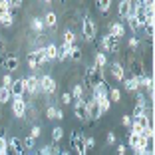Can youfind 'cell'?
<instances>
[{"label":"cell","instance_id":"42","mask_svg":"<svg viewBox=\"0 0 155 155\" xmlns=\"http://www.w3.org/2000/svg\"><path fill=\"white\" fill-rule=\"evenodd\" d=\"M84 145H86V151L91 149V147L96 145V139H94V137H84Z\"/></svg>","mask_w":155,"mask_h":155},{"label":"cell","instance_id":"2","mask_svg":"<svg viewBox=\"0 0 155 155\" xmlns=\"http://www.w3.org/2000/svg\"><path fill=\"white\" fill-rule=\"evenodd\" d=\"M84 80H86V86L91 90L96 84H100L101 80H104V72H101V70H97V68H94V66H87Z\"/></svg>","mask_w":155,"mask_h":155},{"label":"cell","instance_id":"10","mask_svg":"<svg viewBox=\"0 0 155 155\" xmlns=\"http://www.w3.org/2000/svg\"><path fill=\"white\" fill-rule=\"evenodd\" d=\"M8 153L10 155H24V147H22V139L20 137H10L8 139Z\"/></svg>","mask_w":155,"mask_h":155},{"label":"cell","instance_id":"20","mask_svg":"<svg viewBox=\"0 0 155 155\" xmlns=\"http://www.w3.org/2000/svg\"><path fill=\"white\" fill-rule=\"evenodd\" d=\"M123 90H125V91H129V94H133V91H137V90H139V86H137V82H135V78H125V80H123Z\"/></svg>","mask_w":155,"mask_h":155},{"label":"cell","instance_id":"3","mask_svg":"<svg viewBox=\"0 0 155 155\" xmlns=\"http://www.w3.org/2000/svg\"><path fill=\"white\" fill-rule=\"evenodd\" d=\"M38 82H40L42 94H46V96H52V94L56 91V87H58L56 80L50 76V74H44V76H40V78H38Z\"/></svg>","mask_w":155,"mask_h":155},{"label":"cell","instance_id":"25","mask_svg":"<svg viewBox=\"0 0 155 155\" xmlns=\"http://www.w3.org/2000/svg\"><path fill=\"white\" fill-rule=\"evenodd\" d=\"M70 50H72L70 46H64V44H62L58 48V58H56V60H58V62H66V60H68V56H70Z\"/></svg>","mask_w":155,"mask_h":155},{"label":"cell","instance_id":"53","mask_svg":"<svg viewBox=\"0 0 155 155\" xmlns=\"http://www.w3.org/2000/svg\"><path fill=\"white\" fill-rule=\"evenodd\" d=\"M0 155H8V153H0Z\"/></svg>","mask_w":155,"mask_h":155},{"label":"cell","instance_id":"41","mask_svg":"<svg viewBox=\"0 0 155 155\" xmlns=\"http://www.w3.org/2000/svg\"><path fill=\"white\" fill-rule=\"evenodd\" d=\"M62 104H66V105L74 104V100H72V94H70V91H64V94H62Z\"/></svg>","mask_w":155,"mask_h":155},{"label":"cell","instance_id":"32","mask_svg":"<svg viewBox=\"0 0 155 155\" xmlns=\"http://www.w3.org/2000/svg\"><path fill=\"white\" fill-rule=\"evenodd\" d=\"M0 26H2V28H12V26H14V12L6 14L4 18L0 20Z\"/></svg>","mask_w":155,"mask_h":155},{"label":"cell","instance_id":"16","mask_svg":"<svg viewBox=\"0 0 155 155\" xmlns=\"http://www.w3.org/2000/svg\"><path fill=\"white\" fill-rule=\"evenodd\" d=\"M30 54L34 56V60L38 62V68L40 66H44V64H48V58H46V48L42 46V48H36V50H32Z\"/></svg>","mask_w":155,"mask_h":155},{"label":"cell","instance_id":"39","mask_svg":"<svg viewBox=\"0 0 155 155\" xmlns=\"http://www.w3.org/2000/svg\"><path fill=\"white\" fill-rule=\"evenodd\" d=\"M28 68L32 70V72H36V70H38V62L34 60V56H32V54H28Z\"/></svg>","mask_w":155,"mask_h":155},{"label":"cell","instance_id":"5","mask_svg":"<svg viewBox=\"0 0 155 155\" xmlns=\"http://www.w3.org/2000/svg\"><path fill=\"white\" fill-rule=\"evenodd\" d=\"M10 105H12V114L16 115V117L26 119V100H24V97H12Z\"/></svg>","mask_w":155,"mask_h":155},{"label":"cell","instance_id":"46","mask_svg":"<svg viewBox=\"0 0 155 155\" xmlns=\"http://www.w3.org/2000/svg\"><path fill=\"white\" fill-rule=\"evenodd\" d=\"M16 8H22V2L20 0H12L10 2V10H16Z\"/></svg>","mask_w":155,"mask_h":155},{"label":"cell","instance_id":"4","mask_svg":"<svg viewBox=\"0 0 155 155\" xmlns=\"http://www.w3.org/2000/svg\"><path fill=\"white\" fill-rule=\"evenodd\" d=\"M84 133L82 131H72V135H70V141H72V149L76 151L78 155H86V145H84Z\"/></svg>","mask_w":155,"mask_h":155},{"label":"cell","instance_id":"12","mask_svg":"<svg viewBox=\"0 0 155 155\" xmlns=\"http://www.w3.org/2000/svg\"><path fill=\"white\" fill-rule=\"evenodd\" d=\"M6 68V74H12V72H16L18 70V66H20V58L18 56H6L4 58V64H2Z\"/></svg>","mask_w":155,"mask_h":155},{"label":"cell","instance_id":"50","mask_svg":"<svg viewBox=\"0 0 155 155\" xmlns=\"http://www.w3.org/2000/svg\"><path fill=\"white\" fill-rule=\"evenodd\" d=\"M0 52H2V38H0Z\"/></svg>","mask_w":155,"mask_h":155},{"label":"cell","instance_id":"22","mask_svg":"<svg viewBox=\"0 0 155 155\" xmlns=\"http://www.w3.org/2000/svg\"><path fill=\"white\" fill-rule=\"evenodd\" d=\"M107 100H110L111 104H119V101H121V90H119V87H110V90H107Z\"/></svg>","mask_w":155,"mask_h":155},{"label":"cell","instance_id":"14","mask_svg":"<svg viewBox=\"0 0 155 155\" xmlns=\"http://www.w3.org/2000/svg\"><path fill=\"white\" fill-rule=\"evenodd\" d=\"M129 10H131V0H121L117 4V16L119 20H127L129 18Z\"/></svg>","mask_w":155,"mask_h":155},{"label":"cell","instance_id":"30","mask_svg":"<svg viewBox=\"0 0 155 155\" xmlns=\"http://www.w3.org/2000/svg\"><path fill=\"white\" fill-rule=\"evenodd\" d=\"M145 114H149V110H147V105L135 104V107H133V115H131V117L135 119V117H141V115H145Z\"/></svg>","mask_w":155,"mask_h":155},{"label":"cell","instance_id":"24","mask_svg":"<svg viewBox=\"0 0 155 155\" xmlns=\"http://www.w3.org/2000/svg\"><path fill=\"white\" fill-rule=\"evenodd\" d=\"M64 46H70V48H72V46H76V32H74V30H64Z\"/></svg>","mask_w":155,"mask_h":155},{"label":"cell","instance_id":"47","mask_svg":"<svg viewBox=\"0 0 155 155\" xmlns=\"http://www.w3.org/2000/svg\"><path fill=\"white\" fill-rule=\"evenodd\" d=\"M127 153V147L125 145H117V155H125Z\"/></svg>","mask_w":155,"mask_h":155},{"label":"cell","instance_id":"21","mask_svg":"<svg viewBox=\"0 0 155 155\" xmlns=\"http://www.w3.org/2000/svg\"><path fill=\"white\" fill-rule=\"evenodd\" d=\"M46 48V58H48V62H54L56 58H58V46L54 44V42H50L48 46H44Z\"/></svg>","mask_w":155,"mask_h":155},{"label":"cell","instance_id":"38","mask_svg":"<svg viewBox=\"0 0 155 155\" xmlns=\"http://www.w3.org/2000/svg\"><path fill=\"white\" fill-rule=\"evenodd\" d=\"M40 135H42V127H40V125H32V129H30V137L38 139Z\"/></svg>","mask_w":155,"mask_h":155},{"label":"cell","instance_id":"33","mask_svg":"<svg viewBox=\"0 0 155 155\" xmlns=\"http://www.w3.org/2000/svg\"><path fill=\"white\" fill-rule=\"evenodd\" d=\"M0 153H8V139L4 135V129H0Z\"/></svg>","mask_w":155,"mask_h":155},{"label":"cell","instance_id":"13","mask_svg":"<svg viewBox=\"0 0 155 155\" xmlns=\"http://www.w3.org/2000/svg\"><path fill=\"white\" fill-rule=\"evenodd\" d=\"M74 115L80 121H87V111H86V101H74Z\"/></svg>","mask_w":155,"mask_h":155},{"label":"cell","instance_id":"37","mask_svg":"<svg viewBox=\"0 0 155 155\" xmlns=\"http://www.w3.org/2000/svg\"><path fill=\"white\" fill-rule=\"evenodd\" d=\"M12 82H14L12 74H4V76H2V87H10V86H12Z\"/></svg>","mask_w":155,"mask_h":155},{"label":"cell","instance_id":"17","mask_svg":"<svg viewBox=\"0 0 155 155\" xmlns=\"http://www.w3.org/2000/svg\"><path fill=\"white\" fill-rule=\"evenodd\" d=\"M42 20H44V28H52V30H54V28L58 26V14L52 12V10H50V12H46V16Z\"/></svg>","mask_w":155,"mask_h":155},{"label":"cell","instance_id":"31","mask_svg":"<svg viewBox=\"0 0 155 155\" xmlns=\"http://www.w3.org/2000/svg\"><path fill=\"white\" fill-rule=\"evenodd\" d=\"M62 137H64V127H60V125H56V127L52 129V143H58V141H62Z\"/></svg>","mask_w":155,"mask_h":155},{"label":"cell","instance_id":"54","mask_svg":"<svg viewBox=\"0 0 155 155\" xmlns=\"http://www.w3.org/2000/svg\"><path fill=\"white\" fill-rule=\"evenodd\" d=\"M30 155H34V153H30Z\"/></svg>","mask_w":155,"mask_h":155},{"label":"cell","instance_id":"26","mask_svg":"<svg viewBox=\"0 0 155 155\" xmlns=\"http://www.w3.org/2000/svg\"><path fill=\"white\" fill-rule=\"evenodd\" d=\"M139 139H141V135H139V133H131V131H129V135H127V145H129V149H137Z\"/></svg>","mask_w":155,"mask_h":155},{"label":"cell","instance_id":"36","mask_svg":"<svg viewBox=\"0 0 155 155\" xmlns=\"http://www.w3.org/2000/svg\"><path fill=\"white\" fill-rule=\"evenodd\" d=\"M97 104H100V110H101V114H105V111H110V107H111V101L107 100V97H104V100H100Z\"/></svg>","mask_w":155,"mask_h":155},{"label":"cell","instance_id":"51","mask_svg":"<svg viewBox=\"0 0 155 155\" xmlns=\"http://www.w3.org/2000/svg\"><path fill=\"white\" fill-rule=\"evenodd\" d=\"M145 155H153V151H147V153H145Z\"/></svg>","mask_w":155,"mask_h":155},{"label":"cell","instance_id":"35","mask_svg":"<svg viewBox=\"0 0 155 155\" xmlns=\"http://www.w3.org/2000/svg\"><path fill=\"white\" fill-rule=\"evenodd\" d=\"M34 145H36V139H34V137L26 135V137L22 139V147H24V151H26V149H32Z\"/></svg>","mask_w":155,"mask_h":155},{"label":"cell","instance_id":"43","mask_svg":"<svg viewBox=\"0 0 155 155\" xmlns=\"http://www.w3.org/2000/svg\"><path fill=\"white\" fill-rule=\"evenodd\" d=\"M121 123L125 125V127H131V123H133V117H131L129 114H125V115L121 117Z\"/></svg>","mask_w":155,"mask_h":155},{"label":"cell","instance_id":"8","mask_svg":"<svg viewBox=\"0 0 155 155\" xmlns=\"http://www.w3.org/2000/svg\"><path fill=\"white\" fill-rule=\"evenodd\" d=\"M86 111H87V119H100L101 117V110H100V104L96 100H86Z\"/></svg>","mask_w":155,"mask_h":155},{"label":"cell","instance_id":"27","mask_svg":"<svg viewBox=\"0 0 155 155\" xmlns=\"http://www.w3.org/2000/svg\"><path fill=\"white\" fill-rule=\"evenodd\" d=\"M10 101H12L10 87H2V86H0V104H10Z\"/></svg>","mask_w":155,"mask_h":155},{"label":"cell","instance_id":"9","mask_svg":"<svg viewBox=\"0 0 155 155\" xmlns=\"http://www.w3.org/2000/svg\"><path fill=\"white\" fill-rule=\"evenodd\" d=\"M10 94H12V97H24V94H26V80L24 78L14 80L12 86H10Z\"/></svg>","mask_w":155,"mask_h":155},{"label":"cell","instance_id":"29","mask_svg":"<svg viewBox=\"0 0 155 155\" xmlns=\"http://www.w3.org/2000/svg\"><path fill=\"white\" fill-rule=\"evenodd\" d=\"M30 26H32V30H34V32H38V34H42V32H44V20H42V18H38V16H36V18H32Z\"/></svg>","mask_w":155,"mask_h":155},{"label":"cell","instance_id":"7","mask_svg":"<svg viewBox=\"0 0 155 155\" xmlns=\"http://www.w3.org/2000/svg\"><path fill=\"white\" fill-rule=\"evenodd\" d=\"M24 80H26V94H30V96L42 94V90H40V82H38V76H36V74H30V76L24 78Z\"/></svg>","mask_w":155,"mask_h":155},{"label":"cell","instance_id":"45","mask_svg":"<svg viewBox=\"0 0 155 155\" xmlns=\"http://www.w3.org/2000/svg\"><path fill=\"white\" fill-rule=\"evenodd\" d=\"M129 48H133V50H137V48H139V38H137V36H131V38H129Z\"/></svg>","mask_w":155,"mask_h":155},{"label":"cell","instance_id":"28","mask_svg":"<svg viewBox=\"0 0 155 155\" xmlns=\"http://www.w3.org/2000/svg\"><path fill=\"white\" fill-rule=\"evenodd\" d=\"M127 26H129V30H131L133 34H137L139 30H141V24H139V20H137L135 16H129L127 18Z\"/></svg>","mask_w":155,"mask_h":155},{"label":"cell","instance_id":"19","mask_svg":"<svg viewBox=\"0 0 155 155\" xmlns=\"http://www.w3.org/2000/svg\"><path fill=\"white\" fill-rule=\"evenodd\" d=\"M91 66L104 72V68L107 66V56H105L104 52H97V54H96V58H94V64H91Z\"/></svg>","mask_w":155,"mask_h":155},{"label":"cell","instance_id":"55","mask_svg":"<svg viewBox=\"0 0 155 155\" xmlns=\"http://www.w3.org/2000/svg\"><path fill=\"white\" fill-rule=\"evenodd\" d=\"M8 155H10V153H8Z\"/></svg>","mask_w":155,"mask_h":155},{"label":"cell","instance_id":"34","mask_svg":"<svg viewBox=\"0 0 155 155\" xmlns=\"http://www.w3.org/2000/svg\"><path fill=\"white\" fill-rule=\"evenodd\" d=\"M96 6H97V10H100L101 14H107V12H110V8H111V0H104V2H96Z\"/></svg>","mask_w":155,"mask_h":155},{"label":"cell","instance_id":"23","mask_svg":"<svg viewBox=\"0 0 155 155\" xmlns=\"http://www.w3.org/2000/svg\"><path fill=\"white\" fill-rule=\"evenodd\" d=\"M72 100L74 101H86V96H84V86H74V90H72Z\"/></svg>","mask_w":155,"mask_h":155},{"label":"cell","instance_id":"1","mask_svg":"<svg viewBox=\"0 0 155 155\" xmlns=\"http://www.w3.org/2000/svg\"><path fill=\"white\" fill-rule=\"evenodd\" d=\"M82 34H84V40L86 42H96L97 28H96V22H94L91 16H86L82 20Z\"/></svg>","mask_w":155,"mask_h":155},{"label":"cell","instance_id":"40","mask_svg":"<svg viewBox=\"0 0 155 155\" xmlns=\"http://www.w3.org/2000/svg\"><path fill=\"white\" fill-rule=\"evenodd\" d=\"M56 110H58V107L48 105V110H46V117H48V119H56Z\"/></svg>","mask_w":155,"mask_h":155},{"label":"cell","instance_id":"49","mask_svg":"<svg viewBox=\"0 0 155 155\" xmlns=\"http://www.w3.org/2000/svg\"><path fill=\"white\" fill-rule=\"evenodd\" d=\"M60 155H72V153H70L68 149H62V151H60Z\"/></svg>","mask_w":155,"mask_h":155},{"label":"cell","instance_id":"11","mask_svg":"<svg viewBox=\"0 0 155 155\" xmlns=\"http://www.w3.org/2000/svg\"><path fill=\"white\" fill-rule=\"evenodd\" d=\"M110 70H111V76H114L115 82H123L125 80V68H123V64H119L117 60H114L110 64Z\"/></svg>","mask_w":155,"mask_h":155},{"label":"cell","instance_id":"52","mask_svg":"<svg viewBox=\"0 0 155 155\" xmlns=\"http://www.w3.org/2000/svg\"><path fill=\"white\" fill-rule=\"evenodd\" d=\"M0 119H2V111H0Z\"/></svg>","mask_w":155,"mask_h":155},{"label":"cell","instance_id":"6","mask_svg":"<svg viewBox=\"0 0 155 155\" xmlns=\"http://www.w3.org/2000/svg\"><path fill=\"white\" fill-rule=\"evenodd\" d=\"M107 90H110V86H107V82L105 80H101L100 84H96V86L91 87V100H104V97H107Z\"/></svg>","mask_w":155,"mask_h":155},{"label":"cell","instance_id":"15","mask_svg":"<svg viewBox=\"0 0 155 155\" xmlns=\"http://www.w3.org/2000/svg\"><path fill=\"white\" fill-rule=\"evenodd\" d=\"M110 34H111V36H115L117 40H121V38L125 36V26H123L121 22H117V20H115V22L110 24Z\"/></svg>","mask_w":155,"mask_h":155},{"label":"cell","instance_id":"18","mask_svg":"<svg viewBox=\"0 0 155 155\" xmlns=\"http://www.w3.org/2000/svg\"><path fill=\"white\" fill-rule=\"evenodd\" d=\"M68 60H70V62H74V64L82 62V60H84V50L80 48V46H72V50H70Z\"/></svg>","mask_w":155,"mask_h":155},{"label":"cell","instance_id":"44","mask_svg":"<svg viewBox=\"0 0 155 155\" xmlns=\"http://www.w3.org/2000/svg\"><path fill=\"white\" fill-rule=\"evenodd\" d=\"M105 143H107V145H115V133H114V131H107V137H105Z\"/></svg>","mask_w":155,"mask_h":155},{"label":"cell","instance_id":"48","mask_svg":"<svg viewBox=\"0 0 155 155\" xmlns=\"http://www.w3.org/2000/svg\"><path fill=\"white\" fill-rule=\"evenodd\" d=\"M56 119H58V121L64 119V111H62V110H56Z\"/></svg>","mask_w":155,"mask_h":155}]
</instances>
